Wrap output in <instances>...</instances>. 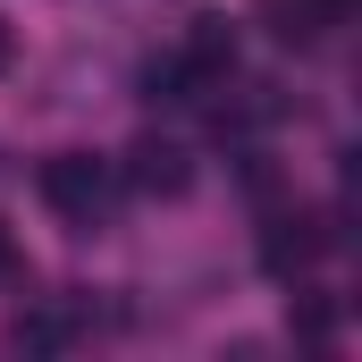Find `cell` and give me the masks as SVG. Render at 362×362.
Instances as JSON below:
<instances>
[{"instance_id":"7","label":"cell","mask_w":362,"mask_h":362,"mask_svg":"<svg viewBox=\"0 0 362 362\" xmlns=\"http://www.w3.org/2000/svg\"><path fill=\"white\" fill-rule=\"evenodd\" d=\"M0 278H17V245L8 236H0Z\"/></svg>"},{"instance_id":"1","label":"cell","mask_w":362,"mask_h":362,"mask_svg":"<svg viewBox=\"0 0 362 362\" xmlns=\"http://www.w3.org/2000/svg\"><path fill=\"white\" fill-rule=\"evenodd\" d=\"M34 194L51 202V219H68L76 236H101L110 228V160L93 152H51L34 169Z\"/></svg>"},{"instance_id":"3","label":"cell","mask_w":362,"mask_h":362,"mask_svg":"<svg viewBox=\"0 0 362 362\" xmlns=\"http://www.w3.org/2000/svg\"><path fill=\"white\" fill-rule=\"evenodd\" d=\"M127 185L152 194V202H177L185 185H194V152L169 144V135H135V144H127Z\"/></svg>"},{"instance_id":"6","label":"cell","mask_w":362,"mask_h":362,"mask_svg":"<svg viewBox=\"0 0 362 362\" xmlns=\"http://www.w3.org/2000/svg\"><path fill=\"white\" fill-rule=\"evenodd\" d=\"M8 68H17V25L0 17V76H8Z\"/></svg>"},{"instance_id":"5","label":"cell","mask_w":362,"mask_h":362,"mask_svg":"<svg viewBox=\"0 0 362 362\" xmlns=\"http://www.w3.org/2000/svg\"><path fill=\"white\" fill-rule=\"evenodd\" d=\"M286 329H295V337H303V346H329V337H337V303H329V295H312V286H303V295H295V303H286Z\"/></svg>"},{"instance_id":"8","label":"cell","mask_w":362,"mask_h":362,"mask_svg":"<svg viewBox=\"0 0 362 362\" xmlns=\"http://www.w3.org/2000/svg\"><path fill=\"white\" fill-rule=\"evenodd\" d=\"M329 8H337V17H346V0H329Z\"/></svg>"},{"instance_id":"4","label":"cell","mask_w":362,"mask_h":362,"mask_svg":"<svg viewBox=\"0 0 362 362\" xmlns=\"http://www.w3.org/2000/svg\"><path fill=\"white\" fill-rule=\"evenodd\" d=\"M8 337H17V346H34V354H68V346L85 337V320H76V312H59V303H25Z\"/></svg>"},{"instance_id":"2","label":"cell","mask_w":362,"mask_h":362,"mask_svg":"<svg viewBox=\"0 0 362 362\" xmlns=\"http://www.w3.org/2000/svg\"><path fill=\"white\" fill-rule=\"evenodd\" d=\"M329 245H337V228H329L320 211H278L270 228H262V270L270 278H303Z\"/></svg>"}]
</instances>
